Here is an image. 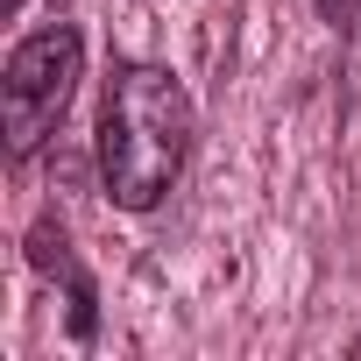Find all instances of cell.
I'll list each match as a JSON object with an SVG mask.
<instances>
[{
  "mask_svg": "<svg viewBox=\"0 0 361 361\" xmlns=\"http://www.w3.org/2000/svg\"><path fill=\"white\" fill-rule=\"evenodd\" d=\"M192 135H199L192 92L149 57H121L106 71L99 135H92V163H99L106 199L121 213H156L192 163Z\"/></svg>",
  "mask_w": 361,
  "mask_h": 361,
  "instance_id": "cell-1",
  "label": "cell"
},
{
  "mask_svg": "<svg viewBox=\"0 0 361 361\" xmlns=\"http://www.w3.org/2000/svg\"><path fill=\"white\" fill-rule=\"evenodd\" d=\"M85 78V36L71 22H43L36 36H22L0 71V128H8V156L29 163L71 114V92Z\"/></svg>",
  "mask_w": 361,
  "mask_h": 361,
  "instance_id": "cell-2",
  "label": "cell"
},
{
  "mask_svg": "<svg viewBox=\"0 0 361 361\" xmlns=\"http://www.w3.org/2000/svg\"><path fill=\"white\" fill-rule=\"evenodd\" d=\"M22 255H29V269H36V276H50V283L64 290V305H71V340H78V347H92V340H99V283H92V269L78 262V248H71L64 220H57V213H43V220L22 234Z\"/></svg>",
  "mask_w": 361,
  "mask_h": 361,
  "instance_id": "cell-3",
  "label": "cell"
},
{
  "mask_svg": "<svg viewBox=\"0 0 361 361\" xmlns=\"http://www.w3.org/2000/svg\"><path fill=\"white\" fill-rule=\"evenodd\" d=\"M312 8H319V22H326V29H340V36H354V29H361V0H312Z\"/></svg>",
  "mask_w": 361,
  "mask_h": 361,
  "instance_id": "cell-4",
  "label": "cell"
},
{
  "mask_svg": "<svg viewBox=\"0 0 361 361\" xmlns=\"http://www.w3.org/2000/svg\"><path fill=\"white\" fill-rule=\"evenodd\" d=\"M0 8H8V15H22V8H29V0H0Z\"/></svg>",
  "mask_w": 361,
  "mask_h": 361,
  "instance_id": "cell-5",
  "label": "cell"
}]
</instances>
